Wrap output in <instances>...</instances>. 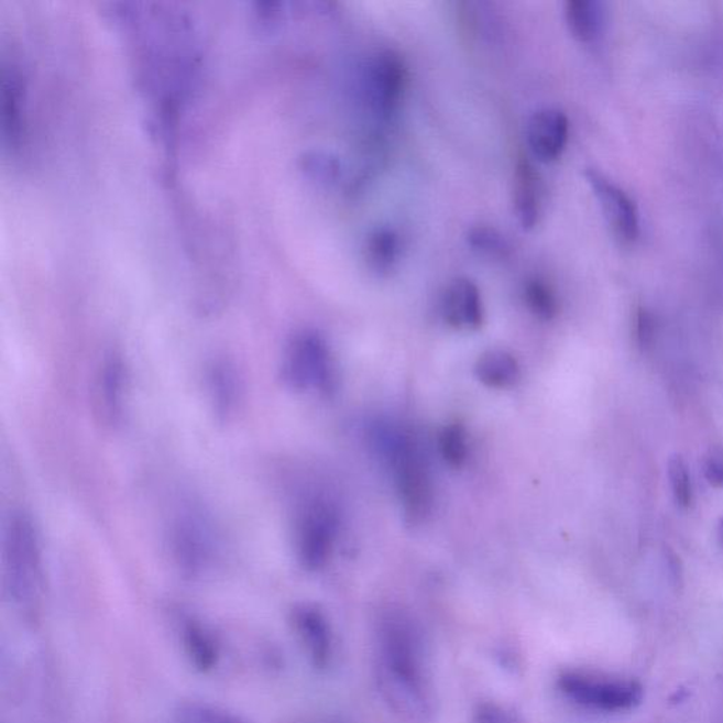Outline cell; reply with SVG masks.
I'll return each mask as SVG.
<instances>
[{"mask_svg": "<svg viewBox=\"0 0 723 723\" xmlns=\"http://www.w3.org/2000/svg\"><path fill=\"white\" fill-rule=\"evenodd\" d=\"M373 446L385 458L395 478L404 521L420 526L431 516L434 486L427 458L407 428L377 424L372 430Z\"/></svg>", "mask_w": 723, "mask_h": 723, "instance_id": "cell-1", "label": "cell"}, {"mask_svg": "<svg viewBox=\"0 0 723 723\" xmlns=\"http://www.w3.org/2000/svg\"><path fill=\"white\" fill-rule=\"evenodd\" d=\"M4 583L19 605L32 606L42 595V541L32 516L13 511L4 523L2 538Z\"/></svg>", "mask_w": 723, "mask_h": 723, "instance_id": "cell-2", "label": "cell"}, {"mask_svg": "<svg viewBox=\"0 0 723 723\" xmlns=\"http://www.w3.org/2000/svg\"><path fill=\"white\" fill-rule=\"evenodd\" d=\"M169 550L179 570L196 577L208 570L218 555L219 537L206 508L196 502H183L174 512L168 528Z\"/></svg>", "mask_w": 723, "mask_h": 723, "instance_id": "cell-3", "label": "cell"}, {"mask_svg": "<svg viewBox=\"0 0 723 723\" xmlns=\"http://www.w3.org/2000/svg\"><path fill=\"white\" fill-rule=\"evenodd\" d=\"M282 376L293 391L331 395L337 376L326 338L313 329L294 333L284 349Z\"/></svg>", "mask_w": 723, "mask_h": 723, "instance_id": "cell-4", "label": "cell"}, {"mask_svg": "<svg viewBox=\"0 0 723 723\" xmlns=\"http://www.w3.org/2000/svg\"><path fill=\"white\" fill-rule=\"evenodd\" d=\"M338 530L339 513L331 501L311 496L302 503L294 523V546L304 568L316 571L326 566Z\"/></svg>", "mask_w": 723, "mask_h": 723, "instance_id": "cell-5", "label": "cell"}, {"mask_svg": "<svg viewBox=\"0 0 723 723\" xmlns=\"http://www.w3.org/2000/svg\"><path fill=\"white\" fill-rule=\"evenodd\" d=\"M560 686L571 700L596 711H632L643 700L639 682L622 678L570 672L561 677Z\"/></svg>", "mask_w": 723, "mask_h": 723, "instance_id": "cell-6", "label": "cell"}, {"mask_svg": "<svg viewBox=\"0 0 723 723\" xmlns=\"http://www.w3.org/2000/svg\"><path fill=\"white\" fill-rule=\"evenodd\" d=\"M362 79L369 108L377 117H392L406 89L407 72L403 59L388 50L377 52L368 59Z\"/></svg>", "mask_w": 723, "mask_h": 723, "instance_id": "cell-7", "label": "cell"}, {"mask_svg": "<svg viewBox=\"0 0 723 723\" xmlns=\"http://www.w3.org/2000/svg\"><path fill=\"white\" fill-rule=\"evenodd\" d=\"M128 369L118 353L103 358L95 376L92 404L98 421L107 428L121 426L127 412Z\"/></svg>", "mask_w": 723, "mask_h": 723, "instance_id": "cell-8", "label": "cell"}, {"mask_svg": "<svg viewBox=\"0 0 723 723\" xmlns=\"http://www.w3.org/2000/svg\"><path fill=\"white\" fill-rule=\"evenodd\" d=\"M585 177L593 196L600 202L603 217L612 229L613 235L623 243L635 242L639 237L640 229L639 211H637L635 201L596 169H588Z\"/></svg>", "mask_w": 723, "mask_h": 723, "instance_id": "cell-9", "label": "cell"}, {"mask_svg": "<svg viewBox=\"0 0 723 723\" xmlns=\"http://www.w3.org/2000/svg\"><path fill=\"white\" fill-rule=\"evenodd\" d=\"M204 383L213 416L221 423L231 421L243 398V381L235 363L223 357L211 359L204 373Z\"/></svg>", "mask_w": 723, "mask_h": 723, "instance_id": "cell-10", "label": "cell"}, {"mask_svg": "<svg viewBox=\"0 0 723 723\" xmlns=\"http://www.w3.org/2000/svg\"><path fill=\"white\" fill-rule=\"evenodd\" d=\"M526 133L533 156L543 163H551L566 151L570 123L566 113L555 108H545L528 119Z\"/></svg>", "mask_w": 723, "mask_h": 723, "instance_id": "cell-11", "label": "cell"}, {"mask_svg": "<svg viewBox=\"0 0 723 723\" xmlns=\"http://www.w3.org/2000/svg\"><path fill=\"white\" fill-rule=\"evenodd\" d=\"M443 320L452 328L472 331L483 322L480 288L470 278L460 277L448 284L441 302Z\"/></svg>", "mask_w": 723, "mask_h": 723, "instance_id": "cell-12", "label": "cell"}, {"mask_svg": "<svg viewBox=\"0 0 723 723\" xmlns=\"http://www.w3.org/2000/svg\"><path fill=\"white\" fill-rule=\"evenodd\" d=\"M545 184L540 173L526 158H521L513 176V209L525 231L537 227L545 206Z\"/></svg>", "mask_w": 723, "mask_h": 723, "instance_id": "cell-13", "label": "cell"}, {"mask_svg": "<svg viewBox=\"0 0 723 723\" xmlns=\"http://www.w3.org/2000/svg\"><path fill=\"white\" fill-rule=\"evenodd\" d=\"M402 254V241L395 229H373L363 244V256L368 267L377 274H387L396 267Z\"/></svg>", "mask_w": 723, "mask_h": 723, "instance_id": "cell-14", "label": "cell"}, {"mask_svg": "<svg viewBox=\"0 0 723 723\" xmlns=\"http://www.w3.org/2000/svg\"><path fill=\"white\" fill-rule=\"evenodd\" d=\"M568 30L581 43L600 37L603 28V7L596 0H568L563 8Z\"/></svg>", "mask_w": 723, "mask_h": 723, "instance_id": "cell-15", "label": "cell"}, {"mask_svg": "<svg viewBox=\"0 0 723 723\" xmlns=\"http://www.w3.org/2000/svg\"><path fill=\"white\" fill-rule=\"evenodd\" d=\"M475 375L488 387L506 388L515 385L521 377V365L512 353L492 349L478 358Z\"/></svg>", "mask_w": 723, "mask_h": 723, "instance_id": "cell-16", "label": "cell"}, {"mask_svg": "<svg viewBox=\"0 0 723 723\" xmlns=\"http://www.w3.org/2000/svg\"><path fill=\"white\" fill-rule=\"evenodd\" d=\"M183 640L189 660L199 671H209L217 666L219 657L217 642L201 623L194 620L184 621Z\"/></svg>", "mask_w": 723, "mask_h": 723, "instance_id": "cell-17", "label": "cell"}, {"mask_svg": "<svg viewBox=\"0 0 723 723\" xmlns=\"http://www.w3.org/2000/svg\"><path fill=\"white\" fill-rule=\"evenodd\" d=\"M294 622L316 665H324L328 657L329 637L327 623L320 612L311 606L298 607Z\"/></svg>", "mask_w": 723, "mask_h": 723, "instance_id": "cell-18", "label": "cell"}, {"mask_svg": "<svg viewBox=\"0 0 723 723\" xmlns=\"http://www.w3.org/2000/svg\"><path fill=\"white\" fill-rule=\"evenodd\" d=\"M523 298H525L528 310L540 320H552L560 308L555 291L540 278H528L523 287Z\"/></svg>", "mask_w": 723, "mask_h": 723, "instance_id": "cell-19", "label": "cell"}, {"mask_svg": "<svg viewBox=\"0 0 723 723\" xmlns=\"http://www.w3.org/2000/svg\"><path fill=\"white\" fill-rule=\"evenodd\" d=\"M468 244L482 256L503 261L511 256L512 247L505 235L495 228L475 227L467 235Z\"/></svg>", "mask_w": 723, "mask_h": 723, "instance_id": "cell-20", "label": "cell"}, {"mask_svg": "<svg viewBox=\"0 0 723 723\" xmlns=\"http://www.w3.org/2000/svg\"><path fill=\"white\" fill-rule=\"evenodd\" d=\"M302 167L307 176L321 186H332L341 177L339 158L327 152H310L303 157Z\"/></svg>", "mask_w": 723, "mask_h": 723, "instance_id": "cell-21", "label": "cell"}, {"mask_svg": "<svg viewBox=\"0 0 723 723\" xmlns=\"http://www.w3.org/2000/svg\"><path fill=\"white\" fill-rule=\"evenodd\" d=\"M440 451L443 460L451 467L460 468L468 458L465 428L461 424H450L440 434Z\"/></svg>", "mask_w": 723, "mask_h": 723, "instance_id": "cell-22", "label": "cell"}, {"mask_svg": "<svg viewBox=\"0 0 723 723\" xmlns=\"http://www.w3.org/2000/svg\"><path fill=\"white\" fill-rule=\"evenodd\" d=\"M668 482L678 506L688 508L692 503V482L687 462L681 456H672L667 465Z\"/></svg>", "mask_w": 723, "mask_h": 723, "instance_id": "cell-23", "label": "cell"}, {"mask_svg": "<svg viewBox=\"0 0 723 723\" xmlns=\"http://www.w3.org/2000/svg\"><path fill=\"white\" fill-rule=\"evenodd\" d=\"M178 723H248L227 711L208 705L191 704L178 712Z\"/></svg>", "mask_w": 723, "mask_h": 723, "instance_id": "cell-24", "label": "cell"}, {"mask_svg": "<svg viewBox=\"0 0 723 723\" xmlns=\"http://www.w3.org/2000/svg\"><path fill=\"white\" fill-rule=\"evenodd\" d=\"M702 468H704V476L711 485L716 488H723V450L715 448L706 453L704 462H702Z\"/></svg>", "mask_w": 723, "mask_h": 723, "instance_id": "cell-25", "label": "cell"}, {"mask_svg": "<svg viewBox=\"0 0 723 723\" xmlns=\"http://www.w3.org/2000/svg\"><path fill=\"white\" fill-rule=\"evenodd\" d=\"M720 530H721V537H722V541H723V521L721 522Z\"/></svg>", "mask_w": 723, "mask_h": 723, "instance_id": "cell-26", "label": "cell"}]
</instances>
